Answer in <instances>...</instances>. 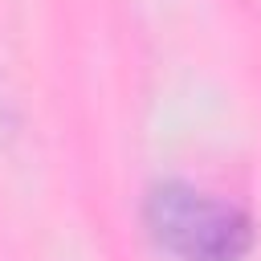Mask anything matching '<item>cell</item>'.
Listing matches in <instances>:
<instances>
[{"label": "cell", "instance_id": "cell-1", "mask_svg": "<svg viewBox=\"0 0 261 261\" xmlns=\"http://www.w3.org/2000/svg\"><path fill=\"white\" fill-rule=\"evenodd\" d=\"M143 220L155 245L179 261H245L253 249V220L245 208L179 179H163L147 192Z\"/></svg>", "mask_w": 261, "mask_h": 261}]
</instances>
